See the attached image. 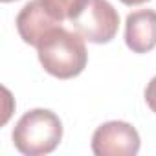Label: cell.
I'll use <instances>...</instances> for the list:
<instances>
[{
  "label": "cell",
  "mask_w": 156,
  "mask_h": 156,
  "mask_svg": "<svg viewBox=\"0 0 156 156\" xmlns=\"http://www.w3.org/2000/svg\"><path fill=\"white\" fill-rule=\"evenodd\" d=\"M37 55L42 68L57 79L77 77L88 62L85 39L62 26L51 30L37 46Z\"/></svg>",
  "instance_id": "1"
},
{
  "label": "cell",
  "mask_w": 156,
  "mask_h": 156,
  "mask_svg": "<svg viewBox=\"0 0 156 156\" xmlns=\"http://www.w3.org/2000/svg\"><path fill=\"white\" fill-rule=\"evenodd\" d=\"M62 140V123L48 108L26 112L13 129V145L26 156H42L57 149Z\"/></svg>",
  "instance_id": "2"
},
{
  "label": "cell",
  "mask_w": 156,
  "mask_h": 156,
  "mask_svg": "<svg viewBox=\"0 0 156 156\" xmlns=\"http://www.w3.org/2000/svg\"><path fill=\"white\" fill-rule=\"evenodd\" d=\"M70 22L85 41L107 44L118 33L119 15L108 0H83Z\"/></svg>",
  "instance_id": "3"
},
{
  "label": "cell",
  "mask_w": 156,
  "mask_h": 156,
  "mask_svg": "<svg viewBox=\"0 0 156 156\" xmlns=\"http://www.w3.org/2000/svg\"><path fill=\"white\" fill-rule=\"evenodd\" d=\"M140 134L127 121H107L92 134L96 156H134L140 151Z\"/></svg>",
  "instance_id": "4"
},
{
  "label": "cell",
  "mask_w": 156,
  "mask_h": 156,
  "mask_svg": "<svg viewBox=\"0 0 156 156\" xmlns=\"http://www.w3.org/2000/svg\"><path fill=\"white\" fill-rule=\"evenodd\" d=\"M17 31L20 39L30 46H39V42L48 35L51 30L59 28L62 22H59L44 6L42 0H31L28 2L20 13L17 15Z\"/></svg>",
  "instance_id": "5"
},
{
  "label": "cell",
  "mask_w": 156,
  "mask_h": 156,
  "mask_svg": "<svg viewBox=\"0 0 156 156\" xmlns=\"http://www.w3.org/2000/svg\"><path fill=\"white\" fill-rule=\"evenodd\" d=\"M125 42L134 53H147L156 48V11L140 9L127 15Z\"/></svg>",
  "instance_id": "6"
},
{
  "label": "cell",
  "mask_w": 156,
  "mask_h": 156,
  "mask_svg": "<svg viewBox=\"0 0 156 156\" xmlns=\"http://www.w3.org/2000/svg\"><path fill=\"white\" fill-rule=\"evenodd\" d=\"M42 2L59 22H64L72 19V15L81 6L83 0H42Z\"/></svg>",
  "instance_id": "7"
},
{
  "label": "cell",
  "mask_w": 156,
  "mask_h": 156,
  "mask_svg": "<svg viewBox=\"0 0 156 156\" xmlns=\"http://www.w3.org/2000/svg\"><path fill=\"white\" fill-rule=\"evenodd\" d=\"M145 103L156 114V75L147 83V88H145Z\"/></svg>",
  "instance_id": "8"
},
{
  "label": "cell",
  "mask_w": 156,
  "mask_h": 156,
  "mask_svg": "<svg viewBox=\"0 0 156 156\" xmlns=\"http://www.w3.org/2000/svg\"><path fill=\"white\" fill-rule=\"evenodd\" d=\"M121 2H123L125 6H138V4H145V2H149V0H121Z\"/></svg>",
  "instance_id": "9"
},
{
  "label": "cell",
  "mask_w": 156,
  "mask_h": 156,
  "mask_svg": "<svg viewBox=\"0 0 156 156\" xmlns=\"http://www.w3.org/2000/svg\"><path fill=\"white\" fill-rule=\"evenodd\" d=\"M2 2H15V0H2Z\"/></svg>",
  "instance_id": "10"
}]
</instances>
